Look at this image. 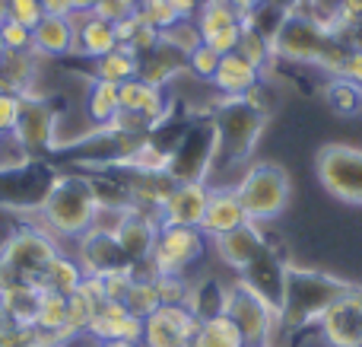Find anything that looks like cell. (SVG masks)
<instances>
[{
	"instance_id": "cell-7",
	"label": "cell",
	"mask_w": 362,
	"mask_h": 347,
	"mask_svg": "<svg viewBox=\"0 0 362 347\" xmlns=\"http://www.w3.org/2000/svg\"><path fill=\"white\" fill-rule=\"evenodd\" d=\"M223 312L238 325L248 347H270V338H274L276 325H280V312L264 297H257L242 278L226 284Z\"/></svg>"
},
{
	"instance_id": "cell-37",
	"label": "cell",
	"mask_w": 362,
	"mask_h": 347,
	"mask_svg": "<svg viewBox=\"0 0 362 347\" xmlns=\"http://www.w3.org/2000/svg\"><path fill=\"white\" fill-rule=\"evenodd\" d=\"M140 278L137 265H124V268H115V271L102 274V287H105V297L115 300V303H124V297L131 293L134 280Z\"/></svg>"
},
{
	"instance_id": "cell-21",
	"label": "cell",
	"mask_w": 362,
	"mask_h": 347,
	"mask_svg": "<svg viewBox=\"0 0 362 347\" xmlns=\"http://www.w3.org/2000/svg\"><path fill=\"white\" fill-rule=\"evenodd\" d=\"M175 185H178V178L172 172H131V178L124 185V201L159 220V207L172 195Z\"/></svg>"
},
{
	"instance_id": "cell-24",
	"label": "cell",
	"mask_w": 362,
	"mask_h": 347,
	"mask_svg": "<svg viewBox=\"0 0 362 347\" xmlns=\"http://www.w3.org/2000/svg\"><path fill=\"white\" fill-rule=\"evenodd\" d=\"M210 83L223 96H248L251 89H257V83H261V70L251 67L238 51H232V55L219 57V67Z\"/></svg>"
},
{
	"instance_id": "cell-30",
	"label": "cell",
	"mask_w": 362,
	"mask_h": 347,
	"mask_svg": "<svg viewBox=\"0 0 362 347\" xmlns=\"http://www.w3.org/2000/svg\"><path fill=\"white\" fill-rule=\"evenodd\" d=\"M121 112V99H118V86L105 80H93L86 93V115L99 131H105Z\"/></svg>"
},
{
	"instance_id": "cell-16",
	"label": "cell",
	"mask_w": 362,
	"mask_h": 347,
	"mask_svg": "<svg viewBox=\"0 0 362 347\" xmlns=\"http://www.w3.org/2000/svg\"><path fill=\"white\" fill-rule=\"evenodd\" d=\"M210 201L206 182H178L159 207V227H200Z\"/></svg>"
},
{
	"instance_id": "cell-4",
	"label": "cell",
	"mask_w": 362,
	"mask_h": 347,
	"mask_svg": "<svg viewBox=\"0 0 362 347\" xmlns=\"http://www.w3.org/2000/svg\"><path fill=\"white\" fill-rule=\"evenodd\" d=\"M350 290V284L331 278L321 271H305V268H286V293L280 306V329L299 331L308 325H318L321 316L331 309L337 297Z\"/></svg>"
},
{
	"instance_id": "cell-53",
	"label": "cell",
	"mask_w": 362,
	"mask_h": 347,
	"mask_svg": "<svg viewBox=\"0 0 362 347\" xmlns=\"http://www.w3.org/2000/svg\"><path fill=\"white\" fill-rule=\"evenodd\" d=\"M6 55V48H4V35H0V57H4Z\"/></svg>"
},
{
	"instance_id": "cell-8",
	"label": "cell",
	"mask_w": 362,
	"mask_h": 347,
	"mask_svg": "<svg viewBox=\"0 0 362 347\" xmlns=\"http://www.w3.org/2000/svg\"><path fill=\"white\" fill-rule=\"evenodd\" d=\"M315 172L327 195L346 204H362V147L327 144L315 157Z\"/></svg>"
},
{
	"instance_id": "cell-38",
	"label": "cell",
	"mask_w": 362,
	"mask_h": 347,
	"mask_svg": "<svg viewBox=\"0 0 362 347\" xmlns=\"http://www.w3.org/2000/svg\"><path fill=\"white\" fill-rule=\"evenodd\" d=\"M140 16L150 25H156L159 32H169L175 23H181V13L175 10L172 0H144L140 4Z\"/></svg>"
},
{
	"instance_id": "cell-26",
	"label": "cell",
	"mask_w": 362,
	"mask_h": 347,
	"mask_svg": "<svg viewBox=\"0 0 362 347\" xmlns=\"http://www.w3.org/2000/svg\"><path fill=\"white\" fill-rule=\"evenodd\" d=\"M38 74V55L35 51H6L0 57V89L6 93H32V83Z\"/></svg>"
},
{
	"instance_id": "cell-17",
	"label": "cell",
	"mask_w": 362,
	"mask_h": 347,
	"mask_svg": "<svg viewBox=\"0 0 362 347\" xmlns=\"http://www.w3.org/2000/svg\"><path fill=\"white\" fill-rule=\"evenodd\" d=\"M86 335L93 341H144V319H137L134 312H127L124 303L105 300L89 319Z\"/></svg>"
},
{
	"instance_id": "cell-10",
	"label": "cell",
	"mask_w": 362,
	"mask_h": 347,
	"mask_svg": "<svg viewBox=\"0 0 362 347\" xmlns=\"http://www.w3.org/2000/svg\"><path fill=\"white\" fill-rule=\"evenodd\" d=\"M216 159V134H213V121H200L191 125L181 134L178 147L172 150L169 172L178 182H206V169Z\"/></svg>"
},
{
	"instance_id": "cell-15",
	"label": "cell",
	"mask_w": 362,
	"mask_h": 347,
	"mask_svg": "<svg viewBox=\"0 0 362 347\" xmlns=\"http://www.w3.org/2000/svg\"><path fill=\"white\" fill-rule=\"evenodd\" d=\"M76 261L86 278H102V274L127 265L121 246L115 242V233L105 227H93L76 239Z\"/></svg>"
},
{
	"instance_id": "cell-6",
	"label": "cell",
	"mask_w": 362,
	"mask_h": 347,
	"mask_svg": "<svg viewBox=\"0 0 362 347\" xmlns=\"http://www.w3.org/2000/svg\"><path fill=\"white\" fill-rule=\"evenodd\" d=\"M289 172L276 163H255L235 185V195L242 201L251 223H270L286 210L289 204Z\"/></svg>"
},
{
	"instance_id": "cell-2",
	"label": "cell",
	"mask_w": 362,
	"mask_h": 347,
	"mask_svg": "<svg viewBox=\"0 0 362 347\" xmlns=\"http://www.w3.org/2000/svg\"><path fill=\"white\" fill-rule=\"evenodd\" d=\"M102 210L99 185L80 172H61L48 182L38 201V227L48 229L54 239H80L86 229L95 227Z\"/></svg>"
},
{
	"instance_id": "cell-5",
	"label": "cell",
	"mask_w": 362,
	"mask_h": 347,
	"mask_svg": "<svg viewBox=\"0 0 362 347\" xmlns=\"http://www.w3.org/2000/svg\"><path fill=\"white\" fill-rule=\"evenodd\" d=\"M54 255H61L57 239L42 227H23L4 242L0 249V290L6 287L42 284L45 268L54 261Z\"/></svg>"
},
{
	"instance_id": "cell-25",
	"label": "cell",
	"mask_w": 362,
	"mask_h": 347,
	"mask_svg": "<svg viewBox=\"0 0 362 347\" xmlns=\"http://www.w3.org/2000/svg\"><path fill=\"white\" fill-rule=\"evenodd\" d=\"M181 70H187V55H181L172 42L159 38V45L150 55L140 57V76L153 86H165L169 80H175Z\"/></svg>"
},
{
	"instance_id": "cell-52",
	"label": "cell",
	"mask_w": 362,
	"mask_h": 347,
	"mask_svg": "<svg viewBox=\"0 0 362 347\" xmlns=\"http://www.w3.org/2000/svg\"><path fill=\"white\" fill-rule=\"evenodd\" d=\"M6 16H10V10H6V0H0V23H4Z\"/></svg>"
},
{
	"instance_id": "cell-47",
	"label": "cell",
	"mask_w": 362,
	"mask_h": 347,
	"mask_svg": "<svg viewBox=\"0 0 362 347\" xmlns=\"http://www.w3.org/2000/svg\"><path fill=\"white\" fill-rule=\"evenodd\" d=\"M340 76H344V80H353L356 86H362V48H350L344 67H340Z\"/></svg>"
},
{
	"instance_id": "cell-50",
	"label": "cell",
	"mask_w": 362,
	"mask_h": 347,
	"mask_svg": "<svg viewBox=\"0 0 362 347\" xmlns=\"http://www.w3.org/2000/svg\"><path fill=\"white\" fill-rule=\"evenodd\" d=\"M270 4H276L280 10H302V6H312V0H270Z\"/></svg>"
},
{
	"instance_id": "cell-3",
	"label": "cell",
	"mask_w": 362,
	"mask_h": 347,
	"mask_svg": "<svg viewBox=\"0 0 362 347\" xmlns=\"http://www.w3.org/2000/svg\"><path fill=\"white\" fill-rule=\"evenodd\" d=\"M267 125V108L257 102V89L248 96H223L213 112V134H216V163L238 166L251 157L257 137Z\"/></svg>"
},
{
	"instance_id": "cell-40",
	"label": "cell",
	"mask_w": 362,
	"mask_h": 347,
	"mask_svg": "<svg viewBox=\"0 0 362 347\" xmlns=\"http://www.w3.org/2000/svg\"><path fill=\"white\" fill-rule=\"evenodd\" d=\"M6 10H10V16H6V19L23 23L25 29H35V25L48 16V13H45V6L38 4V0H6Z\"/></svg>"
},
{
	"instance_id": "cell-14",
	"label": "cell",
	"mask_w": 362,
	"mask_h": 347,
	"mask_svg": "<svg viewBox=\"0 0 362 347\" xmlns=\"http://www.w3.org/2000/svg\"><path fill=\"white\" fill-rule=\"evenodd\" d=\"M327 347H362V290L350 287L344 297L331 303V309L318 322Z\"/></svg>"
},
{
	"instance_id": "cell-35",
	"label": "cell",
	"mask_w": 362,
	"mask_h": 347,
	"mask_svg": "<svg viewBox=\"0 0 362 347\" xmlns=\"http://www.w3.org/2000/svg\"><path fill=\"white\" fill-rule=\"evenodd\" d=\"M140 271V268H137ZM124 306H127V312H134L137 319H146L150 312H156L159 306V290H156V278H150V274H140L137 280H134V287H131V293L124 297Z\"/></svg>"
},
{
	"instance_id": "cell-55",
	"label": "cell",
	"mask_w": 362,
	"mask_h": 347,
	"mask_svg": "<svg viewBox=\"0 0 362 347\" xmlns=\"http://www.w3.org/2000/svg\"><path fill=\"white\" fill-rule=\"evenodd\" d=\"M191 4H194V6H200V4H204V0H191Z\"/></svg>"
},
{
	"instance_id": "cell-33",
	"label": "cell",
	"mask_w": 362,
	"mask_h": 347,
	"mask_svg": "<svg viewBox=\"0 0 362 347\" xmlns=\"http://www.w3.org/2000/svg\"><path fill=\"white\" fill-rule=\"evenodd\" d=\"M223 293H226V284H219V280H200V284H191L185 306L204 322V319L223 312Z\"/></svg>"
},
{
	"instance_id": "cell-22",
	"label": "cell",
	"mask_w": 362,
	"mask_h": 347,
	"mask_svg": "<svg viewBox=\"0 0 362 347\" xmlns=\"http://www.w3.org/2000/svg\"><path fill=\"white\" fill-rule=\"evenodd\" d=\"M70 23L76 29V42H74V55H86V57H102L108 51L118 48V32L115 23L99 19L95 13H67Z\"/></svg>"
},
{
	"instance_id": "cell-42",
	"label": "cell",
	"mask_w": 362,
	"mask_h": 347,
	"mask_svg": "<svg viewBox=\"0 0 362 347\" xmlns=\"http://www.w3.org/2000/svg\"><path fill=\"white\" fill-rule=\"evenodd\" d=\"M156 290H159V303H185L191 284L185 280V274H159Z\"/></svg>"
},
{
	"instance_id": "cell-54",
	"label": "cell",
	"mask_w": 362,
	"mask_h": 347,
	"mask_svg": "<svg viewBox=\"0 0 362 347\" xmlns=\"http://www.w3.org/2000/svg\"><path fill=\"white\" fill-rule=\"evenodd\" d=\"M29 347H48V344H42V341H35V344H29Z\"/></svg>"
},
{
	"instance_id": "cell-9",
	"label": "cell",
	"mask_w": 362,
	"mask_h": 347,
	"mask_svg": "<svg viewBox=\"0 0 362 347\" xmlns=\"http://www.w3.org/2000/svg\"><path fill=\"white\" fill-rule=\"evenodd\" d=\"M206 252V236L197 227H159L156 246L150 255V271L156 274H187V268Z\"/></svg>"
},
{
	"instance_id": "cell-23",
	"label": "cell",
	"mask_w": 362,
	"mask_h": 347,
	"mask_svg": "<svg viewBox=\"0 0 362 347\" xmlns=\"http://www.w3.org/2000/svg\"><path fill=\"white\" fill-rule=\"evenodd\" d=\"M76 29L67 13H48L42 23L32 29V48L38 57H64L74 55Z\"/></svg>"
},
{
	"instance_id": "cell-11",
	"label": "cell",
	"mask_w": 362,
	"mask_h": 347,
	"mask_svg": "<svg viewBox=\"0 0 362 347\" xmlns=\"http://www.w3.org/2000/svg\"><path fill=\"white\" fill-rule=\"evenodd\" d=\"M54 134H57V112L51 106V99L38 96L35 89L23 93V112H19V125L13 131V137L29 153V159L38 157V153L54 150Z\"/></svg>"
},
{
	"instance_id": "cell-29",
	"label": "cell",
	"mask_w": 362,
	"mask_h": 347,
	"mask_svg": "<svg viewBox=\"0 0 362 347\" xmlns=\"http://www.w3.org/2000/svg\"><path fill=\"white\" fill-rule=\"evenodd\" d=\"M38 300H42V290H38V287H29V284L0 290V306H4L6 319H10L13 325H35Z\"/></svg>"
},
{
	"instance_id": "cell-19",
	"label": "cell",
	"mask_w": 362,
	"mask_h": 347,
	"mask_svg": "<svg viewBox=\"0 0 362 347\" xmlns=\"http://www.w3.org/2000/svg\"><path fill=\"white\" fill-rule=\"evenodd\" d=\"M213 246H216V255L232 268V271L242 274L245 268H251L257 258H261V252L267 249V239L261 236V227L248 220L238 229H232V233L213 239Z\"/></svg>"
},
{
	"instance_id": "cell-20",
	"label": "cell",
	"mask_w": 362,
	"mask_h": 347,
	"mask_svg": "<svg viewBox=\"0 0 362 347\" xmlns=\"http://www.w3.org/2000/svg\"><path fill=\"white\" fill-rule=\"evenodd\" d=\"M242 223H248L242 201H238L235 188H210V201H206V214L200 220V233L206 239H219V236L238 229Z\"/></svg>"
},
{
	"instance_id": "cell-41",
	"label": "cell",
	"mask_w": 362,
	"mask_h": 347,
	"mask_svg": "<svg viewBox=\"0 0 362 347\" xmlns=\"http://www.w3.org/2000/svg\"><path fill=\"white\" fill-rule=\"evenodd\" d=\"M219 67V55L213 48H206V45H200V48H194L191 55H187V70H191L197 80H213V74H216Z\"/></svg>"
},
{
	"instance_id": "cell-27",
	"label": "cell",
	"mask_w": 362,
	"mask_h": 347,
	"mask_svg": "<svg viewBox=\"0 0 362 347\" xmlns=\"http://www.w3.org/2000/svg\"><path fill=\"white\" fill-rule=\"evenodd\" d=\"M134 76H140V57L131 48H124V45H118L115 51L93 61V80H105L121 86V83L134 80Z\"/></svg>"
},
{
	"instance_id": "cell-12",
	"label": "cell",
	"mask_w": 362,
	"mask_h": 347,
	"mask_svg": "<svg viewBox=\"0 0 362 347\" xmlns=\"http://www.w3.org/2000/svg\"><path fill=\"white\" fill-rule=\"evenodd\" d=\"M200 319L185 303H163L144 319V347H185L194 341Z\"/></svg>"
},
{
	"instance_id": "cell-43",
	"label": "cell",
	"mask_w": 362,
	"mask_h": 347,
	"mask_svg": "<svg viewBox=\"0 0 362 347\" xmlns=\"http://www.w3.org/2000/svg\"><path fill=\"white\" fill-rule=\"evenodd\" d=\"M140 10V0H99L95 4V16L99 19H108V23H124V19H131L134 13Z\"/></svg>"
},
{
	"instance_id": "cell-18",
	"label": "cell",
	"mask_w": 362,
	"mask_h": 347,
	"mask_svg": "<svg viewBox=\"0 0 362 347\" xmlns=\"http://www.w3.org/2000/svg\"><path fill=\"white\" fill-rule=\"evenodd\" d=\"M286 268L289 265H283V258L276 255V249L267 246L261 252V258H257L251 268H245L238 278H242L257 297H264L276 312H280L283 293H286Z\"/></svg>"
},
{
	"instance_id": "cell-45",
	"label": "cell",
	"mask_w": 362,
	"mask_h": 347,
	"mask_svg": "<svg viewBox=\"0 0 362 347\" xmlns=\"http://www.w3.org/2000/svg\"><path fill=\"white\" fill-rule=\"evenodd\" d=\"M19 112H23V96L0 89V134H13V131H16Z\"/></svg>"
},
{
	"instance_id": "cell-32",
	"label": "cell",
	"mask_w": 362,
	"mask_h": 347,
	"mask_svg": "<svg viewBox=\"0 0 362 347\" xmlns=\"http://www.w3.org/2000/svg\"><path fill=\"white\" fill-rule=\"evenodd\" d=\"M194 344L197 347H248L242 338V331H238V325L232 322L226 312L204 319L197 335H194Z\"/></svg>"
},
{
	"instance_id": "cell-44",
	"label": "cell",
	"mask_w": 362,
	"mask_h": 347,
	"mask_svg": "<svg viewBox=\"0 0 362 347\" xmlns=\"http://www.w3.org/2000/svg\"><path fill=\"white\" fill-rule=\"evenodd\" d=\"M0 35H4L6 51H35L32 48V29H25L23 23L4 19V23H0Z\"/></svg>"
},
{
	"instance_id": "cell-48",
	"label": "cell",
	"mask_w": 362,
	"mask_h": 347,
	"mask_svg": "<svg viewBox=\"0 0 362 347\" xmlns=\"http://www.w3.org/2000/svg\"><path fill=\"white\" fill-rule=\"evenodd\" d=\"M45 13H70V0H38Z\"/></svg>"
},
{
	"instance_id": "cell-34",
	"label": "cell",
	"mask_w": 362,
	"mask_h": 347,
	"mask_svg": "<svg viewBox=\"0 0 362 347\" xmlns=\"http://www.w3.org/2000/svg\"><path fill=\"white\" fill-rule=\"evenodd\" d=\"M235 51L251 64V67H257V70H267L270 61L276 57L270 35H264V32H257L255 25H245V23H242V38H238V48Z\"/></svg>"
},
{
	"instance_id": "cell-36",
	"label": "cell",
	"mask_w": 362,
	"mask_h": 347,
	"mask_svg": "<svg viewBox=\"0 0 362 347\" xmlns=\"http://www.w3.org/2000/svg\"><path fill=\"white\" fill-rule=\"evenodd\" d=\"M327 106L344 118H353L362 112V86H356L353 80H344V76H334V83L327 86Z\"/></svg>"
},
{
	"instance_id": "cell-49",
	"label": "cell",
	"mask_w": 362,
	"mask_h": 347,
	"mask_svg": "<svg viewBox=\"0 0 362 347\" xmlns=\"http://www.w3.org/2000/svg\"><path fill=\"white\" fill-rule=\"evenodd\" d=\"M99 0H70V13H93Z\"/></svg>"
},
{
	"instance_id": "cell-39",
	"label": "cell",
	"mask_w": 362,
	"mask_h": 347,
	"mask_svg": "<svg viewBox=\"0 0 362 347\" xmlns=\"http://www.w3.org/2000/svg\"><path fill=\"white\" fill-rule=\"evenodd\" d=\"M163 38L175 45L181 55H191L194 48H200V45H204L200 29H197V23H194V19H181V23H175L169 32H163Z\"/></svg>"
},
{
	"instance_id": "cell-56",
	"label": "cell",
	"mask_w": 362,
	"mask_h": 347,
	"mask_svg": "<svg viewBox=\"0 0 362 347\" xmlns=\"http://www.w3.org/2000/svg\"><path fill=\"white\" fill-rule=\"evenodd\" d=\"M185 347H197V344H194V341H191V344H185Z\"/></svg>"
},
{
	"instance_id": "cell-28",
	"label": "cell",
	"mask_w": 362,
	"mask_h": 347,
	"mask_svg": "<svg viewBox=\"0 0 362 347\" xmlns=\"http://www.w3.org/2000/svg\"><path fill=\"white\" fill-rule=\"evenodd\" d=\"M83 278H86V274H83L80 261L61 252V255H54V261H51L48 268H45L38 290H51V293H61V297H74V293L80 290Z\"/></svg>"
},
{
	"instance_id": "cell-13",
	"label": "cell",
	"mask_w": 362,
	"mask_h": 347,
	"mask_svg": "<svg viewBox=\"0 0 362 347\" xmlns=\"http://www.w3.org/2000/svg\"><path fill=\"white\" fill-rule=\"evenodd\" d=\"M115 242L121 246L124 252L127 265H146L153 255V246H156V236H159V220L146 210H137L127 204L124 210L118 214L112 227Z\"/></svg>"
},
{
	"instance_id": "cell-1",
	"label": "cell",
	"mask_w": 362,
	"mask_h": 347,
	"mask_svg": "<svg viewBox=\"0 0 362 347\" xmlns=\"http://www.w3.org/2000/svg\"><path fill=\"white\" fill-rule=\"evenodd\" d=\"M270 42H274L276 57H286V61L296 64H312V67L327 70L334 76H340V67L350 55V45L331 29L327 16H318L312 6L283 13Z\"/></svg>"
},
{
	"instance_id": "cell-46",
	"label": "cell",
	"mask_w": 362,
	"mask_h": 347,
	"mask_svg": "<svg viewBox=\"0 0 362 347\" xmlns=\"http://www.w3.org/2000/svg\"><path fill=\"white\" fill-rule=\"evenodd\" d=\"M238 38H242V25H235V29H223V32H216V35L204 38V45H206V48H213L219 57H223V55H232V51L238 48Z\"/></svg>"
},
{
	"instance_id": "cell-51",
	"label": "cell",
	"mask_w": 362,
	"mask_h": 347,
	"mask_svg": "<svg viewBox=\"0 0 362 347\" xmlns=\"http://www.w3.org/2000/svg\"><path fill=\"white\" fill-rule=\"evenodd\" d=\"M95 347H144L137 341H95Z\"/></svg>"
},
{
	"instance_id": "cell-31",
	"label": "cell",
	"mask_w": 362,
	"mask_h": 347,
	"mask_svg": "<svg viewBox=\"0 0 362 347\" xmlns=\"http://www.w3.org/2000/svg\"><path fill=\"white\" fill-rule=\"evenodd\" d=\"M194 23L200 29V38H210L223 29H235L242 25V13L229 4V0H204L194 13Z\"/></svg>"
}]
</instances>
